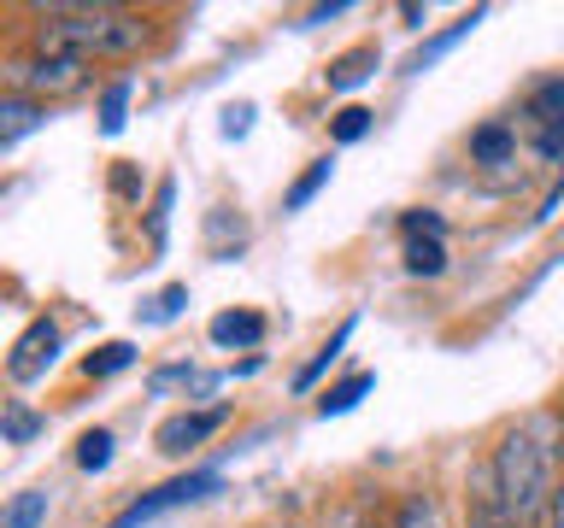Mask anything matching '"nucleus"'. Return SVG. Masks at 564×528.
<instances>
[{"label": "nucleus", "instance_id": "f257e3e1", "mask_svg": "<svg viewBox=\"0 0 564 528\" xmlns=\"http://www.w3.org/2000/svg\"><path fill=\"white\" fill-rule=\"evenodd\" d=\"M488 482L518 522H541L564 482V422L553 411L511 422L488 458Z\"/></svg>", "mask_w": 564, "mask_h": 528}, {"label": "nucleus", "instance_id": "f03ea898", "mask_svg": "<svg viewBox=\"0 0 564 528\" xmlns=\"http://www.w3.org/2000/svg\"><path fill=\"white\" fill-rule=\"evenodd\" d=\"M148 18L130 7H42L35 12V53H59L77 65H100V59H130L148 47Z\"/></svg>", "mask_w": 564, "mask_h": 528}, {"label": "nucleus", "instance_id": "7ed1b4c3", "mask_svg": "<svg viewBox=\"0 0 564 528\" xmlns=\"http://www.w3.org/2000/svg\"><path fill=\"white\" fill-rule=\"evenodd\" d=\"M224 487L218 470H188V475H171V482H159L153 493H141V499L130 510H118L106 528H148L153 517H165V510H183V505H200L212 499V493Z\"/></svg>", "mask_w": 564, "mask_h": 528}, {"label": "nucleus", "instance_id": "20e7f679", "mask_svg": "<svg viewBox=\"0 0 564 528\" xmlns=\"http://www.w3.org/2000/svg\"><path fill=\"white\" fill-rule=\"evenodd\" d=\"M7 82H12V95H30V100L77 95V88L88 82V65L59 59V53H24V59L7 65Z\"/></svg>", "mask_w": 564, "mask_h": 528}, {"label": "nucleus", "instance_id": "39448f33", "mask_svg": "<svg viewBox=\"0 0 564 528\" xmlns=\"http://www.w3.org/2000/svg\"><path fill=\"white\" fill-rule=\"evenodd\" d=\"M59 352H65V334L53 317H35V323L18 334V346H12V359H7V376L12 382H35V376H47L53 364H59Z\"/></svg>", "mask_w": 564, "mask_h": 528}, {"label": "nucleus", "instance_id": "423d86ee", "mask_svg": "<svg viewBox=\"0 0 564 528\" xmlns=\"http://www.w3.org/2000/svg\"><path fill=\"white\" fill-rule=\"evenodd\" d=\"M229 422V405H200V411H176L159 422V435H153V447L165 452V458H188L194 447H206L212 435H218Z\"/></svg>", "mask_w": 564, "mask_h": 528}, {"label": "nucleus", "instance_id": "0eeeda50", "mask_svg": "<svg viewBox=\"0 0 564 528\" xmlns=\"http://www.w3.org/2000/svg\"><path fill=\"white\" fill-rule=\"evenodd\" d=\"M47 123V100H30V95H12L7 88V100H0V147H18L30 130H42Z\"/></svg>", "mask_w": 564, "mask_h": 528}, {"label": "nucleus", "instance_id": "6e6552de", "mask_svg": "<svg viewBox=\"0 0 564 528\" xmlns=\"http://www.w3.org/2000/svg\"><path fill=\"white\" fill-rule=\"evenodd\" d=\"M176 387H183V394H194V399H206V394H218V387H224V376H206L200 364H159L153 376H148V394H153V399L176 394Z\"/></svg>", "mask_w": 564, "mask_h": 528}, {"label": "nucleus", "instance_id": "1a4fd4ad", "mask_svg": "<svg viewBox=\"0 0 564 528\" xmlns=\"http://www.w3.org/2000/svg\"><path fill=\"white\" fill-rule=\"evenodd\" d=\"M482 18H488V7H470L465 18H458V24H447V30H441L435 42H423V47L412 53V59H405V70H412V77H423V70H430L435 59H447V53H453L458 42H465V35H470L476 24H482Z\"/></svg>", "mask_w": 564, "mask_h": 528}, {"label": "nucleus", "instance_id": "9d476101", "mask_svg": "<svg viewBox=\"0 0 564 528\" xmlns=\"http://www.w3.org/2000/svg\"><path fill=\"white\" fill-rule=\"evenodd\" d=\"M206 334H212V346H259L264 341V317L259 311H218L206 323Z\"/></svg>", "mask_w": 564, "mask_h": 528}, {"label": "nucleus", "instance_id": "9b49d317", "mask_svg": "<svg viewBox=\"0 0 564 528\" xmlns=\"http://www.w3.org/2000/svg\"><path fill=\"white\" fill-rule=\"evenodd\" d=\"M377 65H382L377 47H352V53H341V59L329 65V88H335V95H352L359 82L377 77Z\"/></svg>", "mask_w": 564, "mask_h": 528}, {"label": "nucleus", "instance_id": "f8f14e48", "mask_svg": "<svg viewBox=\"0 0 564 528\" xmlns=\"http://www.w3.org/2000/svg\"><path fill=\"white\" fill-rule=\"evenodd\" d=\"M465 528H523L511 510L500 505V493H494V482L482 475V482L470 487V510H465Z\"/></svg>", "mask_w": 564, "mask_h": 528}, {"label": "nucleus", "instance_id": "ddd939ff", "mask_svg": "<svg viewBox=\"0 0 564 528\" xmlns=\"http://www.w3.org/2000/svg\"><path fill=\"white\" fill-rule=\"evenodd\" d=\"M511 153H518V130H511V123H482V130L470 135L476 165H511Z\"/></svg>", "mask_w": 564, "mask_h": 528}, {"label": "nucleus", "instance_id": "4468645a", "mask_svg": "<svg viewBox=\"0 0 564 528\" xmlns=\"http://www.w3.org/2000/svg\"><path fill=\"white\" fill-rule=\"evenodd\" d=\"M370 387H377V376H370V370H352L347 382H335V387H324V394H317V417H347L352 405H359Z\"/></svg>", "mask_w": 564, "mask_h": 528}, {"label": "nucleus", "instance_id": "2eb2a0df", "mask_svg": "<svg viewBox=\"0 0 564 528\" xmlns=\"http://www.w3.org/2000/svg\"><path fill=\"white\" fill-rule=\"evenodd\" d=\"M47 510H53V487H30V493H18V499L7 505L0 528H42Z\"/></svg>", "mask_w": 564, "mask_h": 528}, {"label": "nucleus", "instance_id": "dca6fc26", "mask_svg": "<svg viewBox=\"0 0 564 528\" xmlns=\"http://www.w3.org/2000/svg\"><path fill=\"white\" fill-rule=\"evenodd\" d=\"M405 271L412 276H441L447 271V241L441 235H405Z\"/></svg>", "mask_w": 564, "mask_h": 528}, {"label": "nucleus", "instance_id": "f3484780", "mask_svg": "<svg viewBox=\"0 0 564 528\" xmlns=\"http://www.w3.org/2000/svg\"><path fill=\"white\" fill-rule=\"evenodd\" d=\"M130 100H135V82L118 77L100 88V135H118L123 123H130Z\"/></svg>", "mask_w": 564, "mask_h": 528}, {"label": "nucleus", "instance_id": "a211bd4d", "mask_svg": "<svg viewBox=\"0 0 564 528\" xmlns=\"http://www.w3.org/2000/svg\"><path fill=\"white\" fill-rule=\"evenodd\" d=\"M135 364V346L130 341H106V346H95L83 359V376L88 382H106V376H118V370H130Z\"/></svg>", "mask_w": 564, "mask_h": 528}, {"label": "nucleus", "instance_id": "6ab92c4d", "mask_svg": "<svg viewBox=\"0 0 564 528\" xmlns=\"http://www.w3.org/2000/svg\"><path fill=\"white\" fill-rule=\"evenodd\" d=\"M42 429H47V417H42V411H30L24 399H12V405H7V417H0V435H7V447H30V440L42 435Z\"/></svg>", "mask_w": 564, "mask_h": 528}, {"label": "nucleus", "instance_id": "aec40b11", "mask_svg": "<svg viewBox=\"0 0 564 528\" xmlns=\"http://www.w3.org/2000/svg\"><path fill=\"white\" fill-rule=\"evenodd\" d=\"M347 341H352V317H347V323L329 334L324 346H317V359H312V364H306V370H300V376H294V394H312V382L324 376V370H329L335 359H341V346H347Z\"/></svg>", "mask_w": 564, "mask_h": 528}, {"label": "nucleus", "instance_id": "412c9836", "mask_svg": "<svg viewBox=\"0 0 564 528\" xmlns=\"http://www.w3.org/2000/svg\"><path fill=\"white\" fill-rule=\"evenodd\" d=\"M329 176H335V165H329V158H312V170L300 176V183H294L289 194H282V211H306V206L317 200V194L329 188Z\"/></svg>", "mask_w": 564, "mask_h": 528}, {"label": "nucleus", "instance_id": "4be33fe9", "mask_svg": "<svg viewBox=\"0 0 564 528\" xmlns=\"http://www.w3.org/2000/svg\"><path fill=\"white\" fill-rule=\"evenodd\" d=\"M112 452H118V435H112V429H88V435L77 440V470H88V475L112 470Z\"/></svg>", "mask_w": 564, "mask_h": 528}, {"label": "nucleus", "instance_id": "5701e85b", "mask_svg": "<svg viewBox=\"0 0 564 528\" xmlns=\"http://www.w3.org/2000/svg\"><path fill=\"white\" fill-rule=\"evenodd\" d=\"M523 112L535 118L541 130H546V123H564V77H546V82L535 88V95L523 100Z\"/></svg>", "mask_w": 564, "mask_h": 528}, {"label": "nucleus", "instance_id": "b1692460", "mask_svg": "<svg viewBox=\"0 0 564 528\" xmlns=\"http://www.w3.org/2000/svg\"><path fill=\"white\" fill-rule=\"evenodd\" d=\"M394 528H447V522H441L435 499H423V493H405V499L394 505Z\"/></svg>", "mask_w": 564, "mask_h": 528}, {"label": "nucleus", "instance_id": "393cba45", "mask_svg": "<svg viewBox=\"0 0 564 528\" xmlns=\"http://www.w3.org/2000/svg\"><path fill=\"white\" fill-rule=\"evenodd\" d=\"M171 200H176V183L165 176V183H159V194H153V211H148V241H153V253L165 246V229H171Z\"/></svg>", "mask_w": 564, "mask_h": 528}, {"label": "nucleus", "instance_id": "a878e982", "mask_svg": "<svg viewBox=\"0 0 564 528\" xmlns=\"http://www.w3.org/2000/svg\"><path fill=\"white\" fill-rule=\"evenodd\" d=\"M183 306H188V288H183V282H171L165 294L148 299V311H141V317H148V323H176V317H183Z\"/></svg>", "mask_w": 564, "mask_h": 528}, {"label": "nucleus", "instance_id": "bb28decb", "mask_svg": "<svg viewBox=\"0 0 564 528\" xmlns=\"http://www.w3.org/2000/svg\"><path fill=\"white\" fill-rule=\"evenodd\" d=\"M370 123H377V112H365V106H347V112H335V141H341V147H352V141L370 135Z\"/></svg>", "mask_w": 564, "mask_h": 528}, {"label": "nucleus", "instance_id": "cd10ccee", "mask_svg": "<svg viewBox=\"0 0 564 528\" xmlns=\"http://www.w3.org/2000/svg\"><path fill=\"white\" fill-rule=\"evenodd\" d=\"M535 147H541V158H546V165H564V123H546Z\"/></svg>", "mask_w": 564, "mask_h": 528}, {"label": "nucleus", "instance_id": "c85d7f7f", "mask_svg": "<svg viewBox=\"0 0 564 528\" xmlns=\"http://www.w3.org/2000/svg\"><path fill=\"white\" fill-rule=\"evenodd\" d=\"M400 229H405V235H441L447 223H441L435 211H405V223H400Z\"/></svg>", "mask_w": 564, "mask_h": 528}, {"label": "nucleus", "instance_id": "c756f323", "mask_svg": "<svg viewBox=\"0 0 564 528\" xmlns=\"http://www.w3.org/2000/svg\"><path fill=\"white\" fill-rule=\"evenodd\" d=\"M247 118H253V106H236V112H224V135H247Z\"/></svg>", "mask_w": 564, "mask_h": 528}, {"label": "nucleus", "instance_id": "7c9ffc66", "mask_svg": "<svg viewBox=\"0 0 564 528\" xmlns=\"http://www.w3.org/2000/svg\"><path fill=\"white\" fill-rule=\"evenodd\" d=\"M541 528H564V482H558V493H553V505H546Z\"/></svg>", "mask_w": 564, "mask_h": 528}, {"label": "nucleus", "instance_id": "2f4dec72", "mask_svg": "<svg viewBox=\"0 0 564 528\" xmlns=\"http://www.w3.org/2000/svg\"><path fill=\"white\" fill-rule=\"evenodd\" d=\"M341 12H347V0H335V7H312L306 24H324V18H341Z\"/></svg>", "mask_w": 564, "mask_h": 528}]
</instances>
